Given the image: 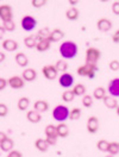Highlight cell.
Returning a JSON list of instances; mask_svg holds the SVG:
<instances>
[{
    "label": "cell",
    "instance_id": "6da1fadb",
    "mask_svg": "<svg viewBox=\"0 0 119 157\" xmlns=\"http://www.w3.org/2000/svg\"><path fill=\"white\" fill-rule=\"evenodd\" d=\"M60 55L62 56L63 59H73L78 56L79 48L76 45V43H74L73 40H66L60 45Z\"/></svg>",
    "mask_w": 119,
    "mask_h": 157
},
{
    "label": "cell",
    "instance_id": "7a4b0ae2",
    "mask_svg": "<svg viewBox=\"0 0 119 157\" xmlns=\"http://www.w3.org/2000/svg\"><path fill=\"white\" fill-rule=\"evenodd\" d=\"M70 109L64 105H57L52 109V117L59 123H64L67 119H69Z\"/></svg>",
    "mask_w": 119,
    "mask_h": 157
},
{
    "label": "cell",
    "instance_id": "3957f363",
    "mask_svg": "<svg viewBox=\"0 0 119 157\" xmlns=\"http://www.w3.org/2000/svg\"><path fill=\"white\" fill-rule=\"evenodd\" d=\"M97 64H90V63H85L82 66H80L76 73L80 76H87L89 78H93L95 76V73H97Z\"/></svg>",
    "mask_w": 119,
    "mask_h": 157
},
{
    "label": "cell",
    "instance_id": "277c9868",
    "mask_svg": "<svg viewBox=\"0 0 119 157\" xmlns=\"http://www.w3.org/2000/svg\"><path fill=\"white\" fill-rule=\"evenodd\" d=\"M101 57V52L99 49L90 47L86 50V63H90V64H97L98 61Z\"/></svg>",
    "mask_w": 119,
    "mask_h": 157
},
{
    "label": "cell",
    "instance_id": "5b68a950",
    "mask_svg": "<svg viewBox=\"0 0 119 157\" xmlns=\"http://www.w3.org/2000/svg\"><path fill=\"white\" fill-rule=\"evenodd\" d=\"M20 25H21V28H23L24 31L31 32V31H33V30L36 29L37 20L35 19L32 16H25V17H23V19L20 21Z\"/></svg>",
    "mask_w": 119,
    "mask_h": 157
},
{
    "label": "cell",
    "instance_id": "8992f818",
    "mask_svg": "<svg viewBox=\"0 0 119 157\" xmlns=\"http://www.w3.org/2000/svg\"><path fill=\"white\" fill-rule=\"evenodd\" d=\"M42 73H43V76L49 80V81H54L57 78V69L55 67V64H47L42 68Z\"/></svg>",
    "mask_w": 119,
    "mask_h": 157
},
{
    "label": "cell",
    "instance_id": "52a82bcc",
    "mask_svg": "<svg viewBox=\"0 0 119 157\" xmlns=\"http://www.w3.org/2000/svg\"><path fill=\"white\" fill-rule=\"evenodd\" d=\"M13 18V10L10 5H1L0 6V19L2 23L11 21Z\"/></svg>",
    "mask_w": 119,
    "mask_h": 157
},
{
    "label": "cell",
    "instance_id": "ba28073f",
    "mask_svg": "<svg viewBox=\"0 0 119 157\" xmlns=\"http://www.w3.org/2000/svg\"><path fill=\"white\" fill-rule=\"evenodd\" d=\"M59 83L61 87L68 89L74 85V76L69 73H64L59 78Z\"/></svg>",
    "mask_w": 119,
    "mask_h": 157
},
{
    "label": "cell",
    "instance_id": "9c48e42d",
    "mask_svg": "<svg viewBox=\"0 0 119 157\" xmlns=\"http://www.w3.org/2000/svg\"><path fill=\"white\" fill-rule=\"evenodd\" d=\"M107 92L111 97L113 98H119V78H112L109 81V87H107Z\"/></svg>",
    "mask_w": 119,
    "mask_h": 157
},
{
    "label": "cell",
    "instance_id": "30bf717a",
    "mask_svg": "<svg viewBox=\"0 0 119 157\" xmlns=\"http://www.w3.org/2000/svg\"><path fill=\"white\" fill-rule=\"evenodd\" d=\"M9 86L13 89H20L25 86V80L21 78V76H12L9 78Z\"/></svg>",
    "mask_w": 119,
    "mask_h": 157
},
{
    "label": "cell",
    "instance_id": "8fae6325",
    "mask_svg": "<svg viewBox=\"0 0 119 157\" xmlns=\"http://www.w3.org/2000/svg\"><path fill=\"white\" fill-rule=\"evenodd\" d=\"M99 130V119L95 116H90L87 120V131L89 133H97Z\"/></svg>",
    "mask_w": 119,
    "mask_h": 157
},
{
    "label": "cell",
    "instance_id": "7c38bea8",
    "mask_svg": "<svg viewBox=\"0 0 119 157\" xmlns=\"http://www.w3.org/2000/svg\"><path fill=\"white\" fill-rule=\"evenodd\" d=\"M1 47L5 51L12 52V51H17L19 45H18V42L14 40V39H4L2 43H1Z\"/></svg>",
    "mask_w": 119,
    "mask_h": 157
},
{
    "label": "cell",
    "instance_id": "4fadbf2b",
    "mask_svg": "<svg viewBox=\"0 0 119 157\" xmlns=\"http://www.w3.org/2000/svg\"><path fill=\"white\" fill-rule=\"evenodd\" d=\"M97 28L101 32H107V31L112 29V21L107 19V18H100L97 21Z\"/></svg>",
    "mask_w": 119,
    "mask_h": 157
},
{
    "label": "cell",
    "instance_id": "5bb4252c",
    "mask_svg": "<svg viewBox=\"0 0 119 157\" xmlns=\"http://www.w3.org/2000/svg\"><path fill=\"white\" fill-rule=\"evenodd\" d=\"M14 59H16V63L19 66V67H21V68H25L26 69V67L29 66V57L24 54V52H17L16 54V56H14Z\"/></svg>",
    "mask_w": 119,
    "mask_h": 157
},
{
    "label": "cell",
    "instance_id": "9a60e30c",
    "mask_svg": "<svg viewBox=\"0 0 119 157\" xmlns=\"http://www.w3.org/2000/svg\"><path fill=\"white\" fill-rule=\"evenodd\" d=\"M21 78L25 80V82H32V81H35L36 78H37V71L33 68L24 69V71L21 74Z\"/></svg>",
    "mask_w": 119,
    "mask_h": 157
},
{
    "label": "cell",
    "instance_id": "2e32d148",
    "mask_svg": "<svg viewBox=\"0 0 119 157\" xmlns=\"http://www.w3.org/2000/svg\"><path fill=\"white\" fill-rule=\"evenodd\" d=\"M38 42H40V39H38V37H37L36 35H30V36H26V37L24 38V44H25V47L29 48V49L36 48L37 44H38Z\"/></svg>",
    "mask_w": 119,
    "mask_h": 157
},
{
    "label": "cell",
    "instance_id": "e0dca14e",
    "mask_svg": "<svg viewBox=\"0 0 119 157\" xmlns=\"http://www.w3.org/2000/svg\"><path fill=\"white\" fill-rule=\"evenodd\" d=\"M50 105L48 101L45 100H37L35 104H33V109L40 112V113H43V112H47L49 109Z\"/></svg>",
    "mask_w": 119,
    "mask_h": 157
},
{
    "label": "cell",
    "instance_id": "ac0fdd59",
    "mask_svg": "<svg viewBox=\"0 0 119 157\" xmlns=\"http://www.w3.org/2000/svg\"><path fill=\"white\" fill-rule=\"evenodd\" d=\"M49 143L47 142V139L44 138H38L36 142H35V147L40 151V152H47L49 150Z\"/></svg>",
    "mask_w": 119,
    "mask_h": 157
},
{
    "label": "cell",
    "instance_id": "d6986e66",
    "mask_svg": "<svg viewBox=\"0 0 119 157\" xmlns=\"http://www.w3.org/2000/svg\"><path fill=\"white\" fill-rule=\"evenodd\" d=\"M64 37V32L61 29H54L51 31L49 36V39L51 43H56V42H60L61 39H63Z\"/></svg>",
    "mask_w": 119,
    "mask_h": 157
},
{
    "label": "cell",
    "instance_id": "ffe728a7",
    "mask_svg": "<svg viewBox=\"0 0 119 157\" xmlns=\"http://www.w3.org/2000/svg\"><path fill=\"white\" fill-rule=\"evenodd\" d=\"M0 147H1V150L4 152H11L13 150V147H14V142L10 137L6 138L5 140H1L0 142Z\"/></svg>",
    "mask_w": 119,
    "mask_h": 157
},
{
    "label": "cell",
    "instance_id": "44dd1931",
    "mask_svg": "<svg viewBox=\"0 0 119 157\" xmlns=\"http://www.w3.org/2000/svg\"><path fill=\"white\" fill-rule=\"evenodd\" d=\"M26 118H28V120H29L30 123H32V124H37V123H40V120H42L40 113L37 112V111H35V109L29 111L28 114H26Z\"/></svg>",
    "mask_w": 119,
    "mask_h": 157
},
{
    "label": "cell",
    "instance_id": "7402d4cb",
    "mask_svg": "<svg viewBox=\"0 0 119 157\" xmlns=\"http://www.w3.org/2000/svg\"><path fill=\"white\" fill-rule=\"evenodd\" d=\"M102 101H104L105 106L109 108V109H117V107L119 106L118 101L116 100V98H113V97H111V95H106Z\"/></svg>",
    "mask_w": 119,
    "mask_h": 157
},
{
    "label": "cell",
    "instance_id": "603a6c76",
    "mask_svg": "<svg viewBox=\"0 0 119 157\" xmlns=\"http://www.w3.org/2000/svg\"><path fill=\"white\" fill-rule=\"evenodd\" d=\"M44 133H45L47 138H56V139H57V137H59V135H57V128H56L55 125H52V124H49V125L45 126Z\"/></svg>",
    "mask_w": 119,
    "mask_h": 157
},
{
    "label": "cell",
    "instance_id": "cb8c5ba5",
    "mask_svg": "<svg viewBox=\"0 0 119 157\" xmlns=\"http://www.w3.org/2000/svg\"><path fill=\"white\" fill-rule=\"evenodd\" d=\"M56 128H57V135H59L60 138H66L69 135V128L64 123H60L56 126Z\"/></svg>",
    "mask_w": 119,
    "mask_h": 157
},
{
    "label": "cell",
    "instance_id": "d4e9b609",
    "mask_svg": "<svg viewBox=\"0 0 119 157\" xmlns=\"http://www.w3.org/2000/svg\"><path fill=\"white\" fill-rule=\"evenodd\" d=\"M50 45H51V42H50L49 38L40 39L38 42V44H37V47H36V49H37L38 52H44V51L50 49Z\"/></svg>",
    "mask_w": 119,
    "mask_h": 157
},
{
    "label": "cell",
    "instance_id": "484cf974",
    "mask_svg": "<svg viewBox=\"0 0 119 157\" xmlns=\"http://www.w3.org/2000/svg\"><path fill=\"white\" fill-rule=\"evenodd\" d=\"M79 13L80 12L76 7H70L69 10L66 11V17H67V19L68 20L74 21V20L79 19Z\"/></svg>",
    "mask_w": 119,
    "mask_h": 157
},
{
    "label": "cell",
    "instance_id": "4316f807",
    "mask_svg": "<svg viewBox=\"0 0 119 157\" xmlns=\"http://www.w3.org/2000/svg\"><path fill=\"white\" fill-rule=\"evenodd\" d=\"M106 92L107 89H105L104 87H97L93 90V98L95 100H104L106 97Z\"/></svg>",
    "mask_w": 119,
    "mask_h": 157
},
{
    "label": "cell",
    "instance_id": "83f0119b",
    "mask_svg": "<svg viewBox=\"0 0 119 157\" xmlns=\"http://www.w3.org/2000/svg\"><path fill=\"white\" fill-rule=\"evenodd\" d=\"M30 99L28 97H21V98L18 100V104H17V107L19 111H26L30 106Z\"/></svg>",
    "mask_w": 119,
    "mask_h": 157
},
{
    "label": "cell",
    "instance_id": "f1b7e54d",
    "mask_svg": "<svg viewBox=\"0 0 119 157\" xmlns=\"http://www.w3.org/2000/svg\"><path fill=\"white\" fill-rule=\"evenodd\" d=\"M55 67L57 69V71L59 73H62V74H64L67 70H68V62L66 61V59H59L56 63H55Z\"/></svg>",
    "mask_w": 119,
    "mask_h": 157
},
{
    "label": "cell",
    "instance_id": "f546056e",
    "mask_svg": "<svg viewBox=\"0 0 119 157\" xmlns=\"http://www.w3.org/2000/svg\"><path fill=\"white\" fill-rule=\"evenodd\" d=\"M75 97H85L86 95V86L82 83H76L73 88Z\"/></svg>",
    "mask_w": 119,
    "mask_h": 157
},
{
    "label": "cell",
    "instance_id": "4dcf8cb0",
    "mask_svg": "<svg viewBox=\"0 0 119 157\" xmlns=\"http://www.w3.org/2000/svg\"><path fill=\"white\" fill-rule=\"evenodd\" d=\"M61 98H62V101H64V102H71L74 100V98H75V94H74L73 89L71 90H64L62 93Z\"/></svg>",
    "mask_w": 119,
    "mask_h": 157
},
{
    "label": "cell",
    "instance_id": "1f68e13d",
    "mask_svg": "<svg viewBox=\"0 0 119 157\" xmlns=\"http://www.w3.org/2000/svg\"><path fill=\"white\" fill-rule=\"evenodd\" d=\"M109 142L106 140V139H100L99 142L97 143V147H98V150L101 151V152H107L109 151Z\"/></svg>",
    "mask_w": 119,
    "mask_h": 157
},
{
    "label": "cell",
    "instance_id": "d6a6232c",
    "mask_svg": "<svg viewBox=\"0 0 119 157\" xmlns=\"http://www.w3.org/2000/svg\"><path fill=\"white\" fill-rule=\"evenodd\" d=\"M50 33H51V31H50L49 28H43V29L38 30V32L36 33V36L38 37V39H47L49 38Z\"/></svg>",
    "mask_w": 119,
    "mask_h": 157
},
{
    "label": "cell",
    "instance_id": "836d02e7",
    "mask_svg": "<svg viewBox=\"0 0 119 157\" xmlns=\"http://www.w3.org/2000/svg\"><path fill=\"white\" fill-rule=\"evenodd\" d=\"M109 155H118L119 154V143L118 142H109Z\"/></svg>",
    "mask_w": 119,
    "mask_h": 157
},
{
    "label": "cell",
    "instance_id": "e575fe53",
    "mask_svg": "<svg viewBox=\"0 0 119 157\" xmlns=\"http://www.w3.org/2000/svg\"><path fill=\"white\" fill-rule=\"evenodd\" d=\"M93 102H94V98H93V95H88V94H86L85 97H82V105H83V107L90 108L92 106H93Z\"/></svg>",
    "mask_w": 119,
    "mask_h": 157
},
{
    "label": "cell",
    "instance_id": "d590c367",
    "mask_svg": "<svg viewBox=\"0 0 119 157\" xmlns=\"http://www.w3.org/2000/svg\"><path fill=\"white\" fill-rule=\"evenodd\" d=\"M81 114H82V112H81V109L79 107H74L70 109V114H69V119L70 120H79L80 118H81Z\"/></svg>",
    "mask_w": 119,
    "mask_h": 157
},
{
    "label": "cell",
    "instance_id": "8d00e7d4",
    "mask_svg": "<svg viewBox=\"0 0 119 157\" xmlns=\"http://www.w3.org/2000/svg\"><path fill=\"white\" fill-rule=\"evenodd\" d=\"M1 26L6 30V31H10V32H12V31H14V30H16V24H14V21H13V20L2 23V24H1Z\"/></svg>",
    "mask_w": 119,
    "mask_h": 157
},
{
    "label": "cell",
    "instance_id": "74e56055",
    "mask_svg": "<svg viewBox=\"0 0 119 157\" xmlns=\"http://www.w3.org/2000/svg\"><path fill=\"white\" fill-rule=\"evenodd\" d=\"M47 4H48L47 0H32V1H31V5H32L35 9H40V7H43L44 5H47Z\"/></svg>",
    "mask_w": 119,
    "mask_h": 157
},
{
    "label": "cell",
    "instance_id": "f35d334b",
    "mask_svg": "<svg viewBox=\"0 0 119 157\" xmlns=\"http://www.w3.org/2000/svg\"><path fill=\"white\" fill-rule=\"evenodd\" d=\"M109 68L112 70V71H118L119 70V61L118 59H113L111 61L109 64Z\"/></svg>",
    "mask_w": 119,
    "mask_h": 157
},
{
    "label": "cell",
    "instance_id": "ab89813d",
    "mask_svg": "<svg viewBox=\"0 0 119 157\" xmlns=\"http://www.w3.org/2000/svg\"><path fill=\"white\" fill-rule=\"evenodd\" d=\"M9 113V107L5 104H0V117H6Z\"/></svg>",
    "mask_w": 119,
    "mask_h": 157
},
{
    "label": "cell",
    "instance_id": "60d3db41",
    "mask_svg": "<svg viewBox=\"0 0 119 157\" xmlns=\"http://www.w3.org/2000/svg\"><path fill=\"white\" fill-rule=\"evenodd\" d=\"M112 12L116 14V16H119V1H114L112 4Z\"/></svg>",
    "mask_w": 119,
    "mask_h": 157
},
{
    "label": "cell",
    "instance_id": "b9f144b4",
    "mask_svg": "<svg viewBox=\"0 0 119 157\" xmlns=\"http://www.w3.org/2000/svg\"><path fill=\"white\" fill-rule=\"evenodd\" d=\"M9 85V80L4 78H0V90H4L6 88V86Z\"/></svg>",
    "mask_w": 119,
    "mask_h": 157
},
{
    "label": "cell",
    "instance_id": "7bdbcfd3",
    "mask_svg": "<svg viewBox=\"0 0 119 157\" xmlns=\"http://www.w3.org/2000/svg\"><path fill=\"white\" fill-rule=\"evenodd\" d=\"M6 157H23V154L20 151H17V150H12L11 152H9V155Z\"/></svg>",
    "mask_w": 119,
    "mask_h": 157
},
{
    "label": "cell",
    "instance_id": "ee69618b",
    "mask_svg": "<svg viewBox=\"0 0 119 157\" xmlns=\"http://www.w3.org/2000/svg\"><path fill=\"white\" fill-rule=\"evenodd\" d=\"M112 40H113V43H119V30H117L116 32H114V35L112 36Z\"/></svg>",
    "mask_w": 119,
    "mask_h": 157
},
{
    "label": "cell",
    "instance_id": "f6af8a7d",
    "mask_svg": "<svg viewBox=\"0 0 119 157\" xmlns=\"http://www.w3.org/2000/svg\"><path fill=\"white\" fill-rule=\"evenodd\" d=\"M45 139L49 143V145H56V143H57V139L56 138H45Z\"/></svg>",
    "mask_w": 119,
    "mask_h": 157
},
{
    "label": "cell",
    "instance_id": "bcb514c9",
    "mask_svg": "<svg viewBox=\"0 0 119 157\" xmlns=\"http://www.w3.org/2000/svg\"><path fill=\"white\" fill-rule=\"evenodd\" d=\"M6 138H9V137H7V136H6V133L1 131V132H0V142H1V140H5Z\"/></svg>",
    "mask_w": 119,
    "mask_h": 157
},
{
    "label": "cell",
    "instance_id": "7dc6e473",
    "mask_svg": "<svg viewBox=\"0 0 119 157\" xmlns=\"http://www.w3.org/2000/svg\"><path fill=\"white\" fill-rule=\"evenodd\" d=\"M5 59H6V55H5V52H0V62L2 63V62L5 61Z\"/></svg>",
    "mask_w": 119,
    "mask_h": 157
},
{
    "label": "cell",
    "instance_id": "c3c4849f",
    "mask_svg": "<svg viewBox=\"0 0 119 157\" xmlns=\"http://www.w3.org/2000/svg\"><path fill=\"white\" fill-rule=\"evenodd\" d=\"M5 32H6V30L4 29L2 26H0V36H1V37H2L4 35H5Z\"/></svg>",
    "mask_w": 119,
    "mask_h": 157
},
{
    "label": "cell",
    "instance_id": "681fc988",
    "mask_svg": "<svg viewBox=\"0 0 119 157\" xmlns=\"http://www.w3.org/2000/svg\"><path fill=\"white\" fill-rule=\"evenodd\" d=\"M69 4L71 5V7H75V5H78V1H74V0H70Z\"/></svg>",
    "mask_w": 119,
    "mask_h": 157
},
{
    "label": "cell",
    "instance_id": "f907efd6",
    "mask_svg": "<svg viewBox=\"0 0 119 157\" xmlns=\"http://www.w3.org/2000/svg\"><path fill=\"white\" fill-rule=\"evenodd\" d=\"M116 112H117V114H118V117H119V106L117 107V109H116Z\"/></svg>",
    "mask_w": 119,
    "mask_h": 157
},
{
    "label": "cell",
    "instance_id": "816d5d0a",
    "mask_svg": "<svg viewBox=\"0 0 119 157\" xmlns=\"http://www.w3.org/2000/svg\"><path fill=\"white\" fill-rule=\"evenodd\" d=\"M105 157H114V156H113V155H109H109H106Z\"/></svg>",
    "mask_w": 119,
    "mask_h": 157
}]
</instances>
